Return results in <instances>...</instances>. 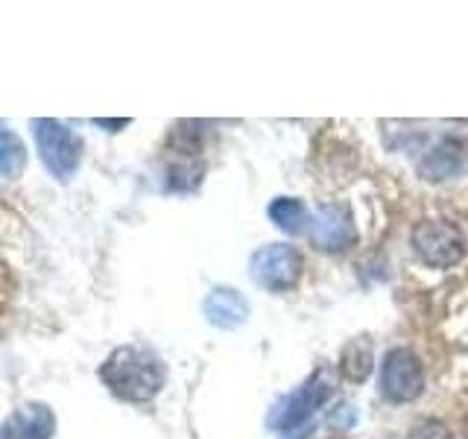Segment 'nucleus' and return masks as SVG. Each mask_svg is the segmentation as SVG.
<instances>
[{
  "mask_svg": "<svg viewBox=\"0 0 468 439\" xmlns=\"http://www.w3.org/2000/svg\"><path fill=\"white\" fill-rule=\"evenodd\" d=\"M94 123H97V126H109L112 132H117V129H121V126H129L132 121H129V117H123V121H102V117H97Z\"/></svg>",
  "mask_w": 468,
  "mask_h": 439,
  "instance_id": "obj_17",
  "label": "nucleus"
},
{
  "mask_svg": "<svg viewBox=\"0 0 468 439\" xmlns=\"http://www.w3.org/2000/svg\"><path fill=\"white\" fill-rule=\"evenodd\" d=\"M24 167H27L24 141L15 135L12 129H6L4 123H0V176L15 179V176H21Z\"/></svg>",
  "mask_w": 468,
  "mask_h": 439,
  "instance_id": "obj_13",
  "label": "nucleus"
},
{
  "mask_svg": "<svg viewBox=\"0 0 468 439\" xmlns=\"http://www.w3.org/2000/svg\"><path fill=\"white\" fill-rule=\"evenodd\" d=\"M331 392H334V384H331L328 372L316 369L302 387L282 395V399L272 404L270 416H267V428L275 434H292L331 399Z\"/></svg>",
  "mask_w": 468,
  "mask_h": 439,
  "instance_id": "obj_2",
  "label": "nucleus"
},
{
  "mask_svg": "<svg viewBox=\"0 0 468 439\" xmlns=\"http://www.w3.org/2000/svg\"><path fill=\"white\" fill-rule=\"evenodd\" d=\"M413 249L428 267L451 270L463 261L465 241L460 229L445 223V220H421L413 229Z\"/></svg>",
  "mask_w": 468,
  "mask_h": 439,
  "instance_id": "obj_5",
  "label": "nucleus"
},
{
  "mask_svg": "<svg viewBox=\"0 0 468 439\" xmlns=\"http://www.w3.org/2000/svg\"><path fill=\"white\" fill-rule=\"evenodd\" d=\"M424 392V366L410 348L387 351L380 363V395L392 404H410Z\"/></svg>",
  "mask_w": 468,
  "mask_h": 439,
  "instance_id": "obj_6",
  "label": "nucleus"
},
{
  "mask_svg": "<svg viewBox=\"0 0 468 439\" xmlns=\"http://www.w3.org/2000/svg\"><path fill=\"white\" fill-rule=\"evenodd\" d=\"M202 311H205V319H208L211 326L234 331V328H240L243 322L249 319L252 307H249V299L243 296L240 290L219 284V287H214L208 293V296H205Z\"/></svg>",
  "mask_w": 468,
  "mask_h": 439,
  "instance_id": "obj_8",
  "label": "nucleus"
},
{
  "mask_svg": "<svg viewBox=\"0 0 468 439\" xmlns=\"http://www.w3.org/2000/svg\"><path fill=\"white\" fill-rule=\"evenodd\" d=\"M102 384L112 390V395L132 404H146L161 392L167 380V369L153 351L138 346H123L109 355V360L100 369Z\"/></svg>",
  "mask_w": 468,
  "mask_h": 439,
  "instance_id": "obj_1",
  "label": "nucleus"
},
{
  "mask_svg": "<svg viewBox=\"0 0 468 439\" xmlns=\"http://www.w3.org/2000/svg\"><path fill=\"white\" fill-rule=\"evenodd\" d=\"M372 366H375V348L372 343L360 337V340H351L343 348V358H340V372L346 380L351 384H363L366 378L372 375Z\"/></svg>",
  "mask_w": 468,
  "mask_h": 439,
  "instance_id": "obj_11",
  "label": "nucleus"
},
{
  "mask_svg": "<svg viewBox=\"0 0 468 439\" xmlns=\"http://www.w3.org/2000/svg\"><path fill=\"white\" fill-rule=\"evenodd\" d=\"M15 290H18V278H15L12 263L6 261L4 246H0V322L6 319L12 299H15Z\"/></svg>",
  "mask_w": 468,
  "mask_h": 439,
  "instance_id": "obj_14",
  "label": "nucleus"
},
{
  "mask_svg": "<svg viewBox=\"0 0 468 439\" xmlns=\"http://www.w3.org/2000/svg\"><path fill=\"white\" fill-rule=\"evenodd\" d=\"M304 258L296 246L287 243H270L261 246L249 261V275L252 282L270 293H287L302 282Z\"/></svg>",
  "mask_w": 468,
  "mask_h": 439,
  "instance_id": "obj_4",
  "label": "nucleus"
},
{
  "mask_svg": "<svg viewBox=\"0 0 468 439\" xmlns=\"http://www.w3.org/2000/svg\"><path fill=\"white\" fill-rule=\"evenodd\" d=\"M56 419L44 404H24L6 419L4 439H53Z\"/></svg>",
  "mask_w": 468,
  "mask_h": 439,
  "instance_id": "obj_9",
  "label": "nucleus"
},
{
  "mask_svg": "<svg viewBox=\"0 0 468 439\" xmlns=\"http://www.w3.org/2000/svg\"><path fill=\"white\" fill-rule=\"evenodd\" d=\"M290 439H307V434H302V436H290Z\"/></svg>",
  "mask_w": 468,
  "mask_h": 439,
  "instance_id": "obj_18",
  "label": "nucleus"
},
{
  "mask_svg": "<svg viewBox=\"0 0 468 439\" xmlns=\"http://www.w3.org/2000/svg\"><path fill=\"white\" fill-rule=\"evenodd\" d=\"M463 144L453 141V138H442L436 141L433 150L419 161V173L421 179H431V182H445L453 179V176L463 173Z\"/></svg>",
  "mask_w": 468,
  "mask_h": 439,
  "instance_id": "obj_10",
  "label": "nucleus"
},
{
  "mask_svg": "<svg viewBox=\"0 0 468 439\" xmlns=\"http://www.w3.org/2000/svg\"><path fill=\"white\" fill-rule=\"evenodd\" d=\"M33 129H36V144H38L44 167H48L58 182H68L80 167L82 138L65 123L50 121V117H36Z\"/></svg>",
  "mask_w": 468,
  "mask_h": 439,
  "instance_id": "obj_3",
  "label": "nucleus"
},
{
  "mask_svg": "<svg viewBox=\"0 0 468 439\" xmlns=\"http://www.w3.org/2000/svg\"><path fill=\"white\" fill-rule=\"evenodd\" d=\"M407 439H453L451 428L445 422L439 419H421L416 422L413 428H410V436Z\"/></svg>",
  "mask_w": 468,
  "mask_h": 439,
  "instance_id": "obj_15",
  "label": "nucleus"
},
{
  "mask_svg": "<svg viewBox=\"0 0 468 439\" xmlns=\"http://www.w3.org/2000/svg\"><path fill=\"white\" fill-rule=\"evenodd\" d=\"M355 422V407L351 404H340L331 413V424H340V428H348V424Z\"/></svg>",
  "mask_w": 468,
  "mask_h": 439,
  "instance_id": "obj_16",
  "label": "nucleus"
},
{
  "mask_svg": "<svg viewBox=\"0 0 468 439\" xmlns=\"http://www.w3.org/2000/svg\"><path fill=\"white\" fill-rule=\"evenodd\" d=\"M307 238L322 252H346L357 241V226L343 205H322L316 214H311Z\"/></svg>",
  "mask_w": 468,
  "mask_h": 439,
  "instance_id": "obj_7",
  "label": "nucleus"
},
{
  "mask_svg": "<svg viewBox=\"0 0 468 439\" xmlns=\"http://www.w3.org/2000/svg\"><path fill=\"white\" fill-rule=\"evenodd\" d=\"M270 220L287 231V234H299L311 223V214H307V205L296 197H278L270 202Z\"/></svg>",
  "mask_w": 468,
  "mask_h": 439,
  "instance_id": "obj_12",
  "label": "nucleus"
}]
</instances>
